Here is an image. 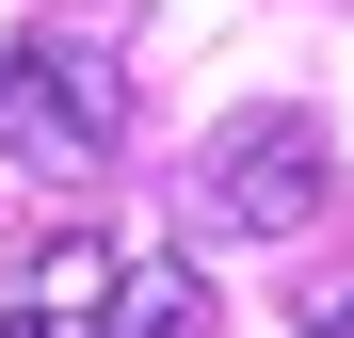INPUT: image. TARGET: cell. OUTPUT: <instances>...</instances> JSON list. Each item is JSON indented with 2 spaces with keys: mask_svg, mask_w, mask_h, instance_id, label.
Returning <instances> with one entry per match:
<instances>
[{
  "mask_svg": "<svg viewBox=\"0 0 354 338\" xmlns=\"http://www.w3.org/2000/svg\"><path fill=\"white\" fill-rule=\"evenodd\" d=\"M322 194H338V145H322L306 97H258L194 145V225L209 242H290V225H322Z\"/></svg>",
  "mask_w": 354,
  "mask_h": 338,
  "instance_id": "obj_1",
  "label": "cell"
},
{
  "mask_svg": "<svg viewBox=\"0 0 354 338\" xmlns=\"http://www.w3.org/2000/svg\"><path fill=\"white\" fill-rule=\"evenodd\" d=\"M113 145H129V65H113L97 32H17V48H0V161L97 178Z\"/></svg>",
  "mask_w": 354,
  "mask_h": 338,
  "instance_id": "obj_2",
  "label": "cell"
},
{
  "mask_svg": "<svg viewBox=\"0 0 354 338\" xmlns=\"http://www.w3.org/2000/svg\"><path fill=\"white\" fill-rule=\"evenodd\" d=\"M113 258H129V242H97V225L32 242V274L0 290V338H97V306H113Z\"/></svg>",
  "mask_w": 354,
  "mask_h": 338,
  "instance_id": "obj_3",
  "label": "cell"
},
{
  "mask_svg": "<svg viewBox=\"0 0 354 338\" xmlns=\"http://www.w3.org/2000/svg\"><path fill=\"white\" fill-rule=\"evenodd\" d=\"M97 338H209V274H194V258H113Z\"/></svg>",
  "mask_w": 354,
  "mask_h": 338,
  "instance_id": "obj_4",
  "label": "cell"
},
{
  "mask_svg": "<svg viewBox=\"0 0 354 338\" xmlns=\"http://www.w3.org/2000/svg\"><path fill=\"white\" fill-rule=\"evenodd\" d=\"M306 338H354V290H322V306H306Z\"/></svg>",
  "mask_w": 354,
  "mask_h": 338,
  "instance_id": "obj_5",
  "label": "cell"
}]
</instances>
